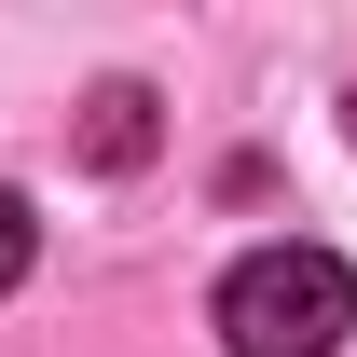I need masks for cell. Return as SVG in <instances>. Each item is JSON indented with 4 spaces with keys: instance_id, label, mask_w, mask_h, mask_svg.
I'll return each mask as SVG.
<instances>
[{
    "instance_id": "7a4b0ae2",
    "label": "cell",
    "mask_w": 357,
    "mask_h": 357,
    "mask_svg": "<svg viewBox=\"0 0 357 357\" xmlns=\"http://www.w3.org/2000/svg\"><path fill=\"white\" fill-rule=\"evenodd\" d=\"M151 151H165V110H151V83H96L83 96V165H151Z\"/></svg>"
},
{
    "instance_id": "6da1fadb",
    "label": "cell",
    "mask_w": 357,
    "mask_h": 357,
    "mask_svg": "<svg viewBox=\"0 0 357 357\" xmlns=\"http://www.w3.org/2000/svg\"><path fill=\"white\" fill-rule=\"evenodd\" d=\"M357 330V275L344 248H248V261L220 275V357H344Z\"/></svg>"
},
{
    "instance_id": "3957f363",
    "label": "cell",
    "mask_w": 357,
    "mask_h": 357,
    "mask_svg": "<svg viewBox=\"0 0 357 357\" xmlns=\"http://www.w3.org/2000/svg\"><path fill=\"white\" fill-rule=\"evenodd\" d=\"M42 261V220H28V192H14V178H0V289H14V275Z\"/></svg>"
}]
</instances>
